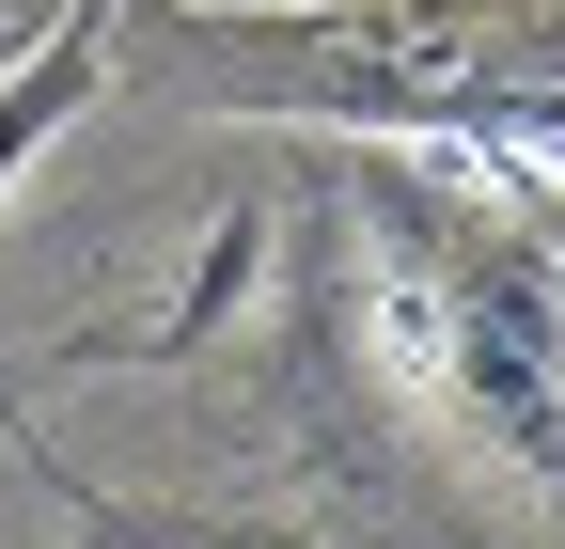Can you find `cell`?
<instances>
[{
	"label": "cell",
	"instance_id": "cell-1",
	"mask_svg": "<svg viewBox=\"0 0 565 549\" xmlns=\"http://www.w3.org/2000/svg\"><path fill=\"white\" fill-rule=\"evenodd\" d=\"M330 220L362 267L345 314L393 346V377L565 503V173L456 142H345Z\"/></svg>",
	"mask_w": 565,
	"mask_h": 549
},
{
	"label": "cell",
	"instance_id": "cell-2",
	"mask_svg": "<svg viewBox=\"0 0 565 549\" xmlns=\"http://www.w3.org/2000/svg\"><path fill=\"white\" fill-rule=\"evenodd\" d=\"M158 79L221 110H299L362 142L550 158L565 173V0H330V17H141Z\"/></svg>",
	"mask_w": 565,
	"mask_h": 549
},
{
	"label": "cell",
	"instance_id": "cell-3",
	"mask_svg": "<svg viewBox=\"0 0 565 549\" xmlns=\"http://www.w3.org/2000/svg\"><path fill=\"white\" fill-rule=\"evenodd\" d=\"M95 79H110V0H63L47 32H32V0H0V189L95 110Z\"/></svg>",
	"mask_w": 565,
	"mask_h": 549
},
{
	"label": "cell",
	"instance_id": "cell-4",
	"mask_svg": "<svg viewBox=\"0 0 565 549\" xmlns=\"http://www.w3.org/2000/svg\"><path fill=\"white\" fill-rule=\"evenodd\" d=\"M95 549H189V534H126V518H110V534H95Z\"/></svg>",
	"mask_w": 565,
	"mask_h": 549
}]
</instances>
